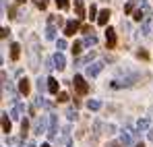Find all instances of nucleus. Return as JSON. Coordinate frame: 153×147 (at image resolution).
Wrapping results in <instances>:
<instances>
[{
    "label": "nucleus",
    "instance_id": "1a4fd4ad",
    "mask_svg": "<svg viewBox=\"0 0 153 147\" xmlns=\"http://www.w3.org/2000/svg\"><path fill=\"white\" fill-rule=\"evenodd\" d=\"M58 89H60V85H58V81L56 79H48V91L50 93H54V96H58Z\"/></svg>",
    "mask_w": 153,
    "mask_h": 147
},
{
    "label": "nucleus",
    "instance_id": "412c9836",
    "mask_svg": "<svg viewBox=\"0 0 153 147\" xmlns=\"http://www.w3.org/2000/svg\"><path fill=\"white\" fill-rule=\"evenodd\" d=\"M56 6L60 10H64V8H68V0H56Z\"/></svg>",
    "mask_w": 153,
    "mask_h": 147
},
{
    "label": "nucleus",
    "instance_id": "cd10ccee",
    "mask_svg": "<svg viewBox=\"0 0 153 147\" xmlns=\"http://www.w3.org/2000/svg\"><path fill=\"white\" fill-rule=\"evenodd\" d=\"M137 56H139V58H145V60L149 58V54H147L145 50H139V52H137Z\"/></svg>",
    "mask_w": 153,
    "mask_h": 147
},
{
    "label": "nucleus",
    "instance_id": "0eeeda50",
    "mask_svg": "<svg viewBox=\"0 0 153 147\" xmlns=\"http://www.w3.org/2000/svg\"><path fill=\"white\" fill-rule=\"evenodd\" d=\"M56 131H58V120H56V116H50V128H48L50 139H56Z\"/></svg>",
    "mask_w": 153,
    "mask_h": 147
},
{
    "label": "nucleus",
    "instance_id": "f8f14e48",
    "mask_svg": "<svg viewBox=\"0 0 153 147\" xmlns=\"http://www.w3.org/2000/svg\"><path fill=\"white\" fill-rule=\"evenodd\" d=\"M2 131L8 135L10 133V120H8V114L6 112H2Z\"/></svg>",
    "mask_w": 153,
    "mask_h": 147
},
{
    "label": "nucleus",
    "instance_id": "f257e3e1",
    "mask_svg": "<svg viewBox=\"0 0 153 147\" xmlns=\"http://www.w3.org/2000/svg\"><path fill=\"white\" fill-rule=\"evenodd\" d=\"M73 87H75V91L79 93V96L89 93V85H87V81H85L81 75H75V79H73Z\"/></svg>",
    "mask_w": 153,
    "mask_h": 147
},
{
    "label": "nucleus",
    "instance_id": "7ed1b4c3",
    "mask_svg": "<svg viewBox=\"0 0 153 147\" xmlns=\"http://www.w3.org/2000/svg\"><path fill=\"white\" fill-rule=\"evenodd\" d=\"M81 29V23L79 21H66L64 23V35H75V31Z\"/></svg>",
    "mask_w": 153,
    "mask_h": 147
},
{
    "label": "nucleus",
    "instance_id": "bb28decb",
    "mask_svg": "<svg viewBox=\"0 0 153 147\" xmlns=\"http://www.w3.org/2000/svg\"><path fill=\"white\" fill-rule=\"evenodd\" d=\"M58 101H68V93H58Z\"/></svg>",
    "mask_w": 153,
    "mask_h": 147
},
{
    "label": "nucleus",
    "instance_id": "c9c22d12",
    "mask_svg": "<svg viewBox=\"0 0 153 147\" xmlns=\"http://www.w3.org/2000/svg\"><path fill=\"white\" fill-rule=\"evenodd\" d=\"M17 2H19V4H21V2H25V0H17Z\"/></svg>",
    "mask_w": 153,
    "mask_h": 147
},
{
    "label": "nucleus",
    "instance_id": "6e6552de",
    "mask_svg": "<svg viewBox=\"0 0 153 147\" xmlns=\"http://www.w3.org/2000/svg\"><path fill=\"white\" fill-rule=\"evenodd\" d=\"M19 91L23 93V96H29V91H31V85H29V79L23 77L21 81H19Z\"/></svg>",
    "mask_w": 153,
    "mask_h": 147
},
{
    "label": "nucleus",
    "instance_id": "4be33fe9",
    "mask_svg": "<svg viewBox=\"0 0 153 147\" xmlns=\"http://www.w3.org/2000/svg\"><path fill=\"white\" fill-rule=\"evenodd\" d=\"M21 131H23V137H25L27 131H29V122H27V118H25V120H21Z\"/></svg>",
    "mask_w": 153,
    "mask_h": 147
},
{
    "label": "nucleus",
    "instance_id": "a878e982",
    "mask_svg": "<svg viewBox=\"0 0 153 147\" xmlns=\"http://www.w3.org/2000/svg\"><path fill=\"white\" fill-rule=\"evenodd\" d=\"M56 46H58V52H62V50L66 48V40H58V42H56Z\"/></svg>",
    "mask_w": 153,
    "mask_h": 147
},
{
    "label": "nucleus",
    "instance_id": "72a5a7b5",
    "mask_svg": "<svg viewBox=\"0 0 153 147\" xmlns=\"http://www.w3.org/2000/svg\"><path fill=\"white\" fill-rule=\"evenodd\" d=\"M42 147H50V145H48V143H44V145H42Z\"/></svg>",
    "mask_w": 153,
    "mask_h": 147
},
{
    "label": "nucleus",
    "instance_id": "4468645a",
    "mask_svg": "<svg viewBox=\"0 0 153 147\" xmlns=\"http://www.w3.org/2000/svg\"><path fill=\"white\" fill-rule=\"evenodd\" d=\"M35 133H37V135L46 133V118H44V116H42V118H39V120L35 122Z\"/></svg>",
    "mask_w": 153,
    "mask_h": 147
},
{
    "label": "nucleus",
    "instance_id": "2eb2a0df",
    "mask_svg": "<svg viewBox=\"0 0 153 147\" xmlns=\"http://www.w3.org/2000/svg\"><path fill=\"white\" fill-rule=\"evenodd\" d=\"M137 131H139V133H143V131H149V120H147V118H141V120L137 122Z\"/></svg>",
    "mask_w": 153,
    "mask_h": 147
},
{
    "label": "nucleus",
    "instance_id": "c756f323",
    "mask_svg": "<svg viewBox=\"0 0 153 147\" xmlns=\"http://www.w3.org/2000/svg\"><path fill=\"white\" fill-rule=\"evenodd\" d=\"M37 6H39V8H42V10H44V8H46V6H48V0H37Z\"/></svg>",
    "mask_w": 153,
    "mask_h": 147
},
{
    "label": "nucleus",
    "instance_id": "473e14b6",
    "mask_svg": "<svg viewBox=\"0 0 153 147\" xmlns=\"http://www.w3.org/2000/svg\"><path fill=\"white\" fill-rule=\"evenodd\" d=\"M27 147H37V145L35 143H27Z\"/></svg>",
    "mask_w": 153,
    "mask_h": 147
},
{
    "label": "nucleus",
    "instance_id": "ddd939ff",
    "mask_svg": "<svg viewBox=\"0 0 153 147\" xmlns=\"http://www.w3.org/2000/svg\"><path fill=\"white\" fill-rule=\"evenodd\" d=\"M19 54H21V46L19 44H13L10 46V60H19Z\"/></svg>",
    "mask_w": 153,
    "mask_h": 147
},
{
    "label": "nucleus",
    "instance_id": "6ab92c4d",
    "mask_svg": "<svg viewBox=\"0 0 153 147\" xmlns=\"http://www.w3.org/2000/svg\"><path fill=\"white\" fill-rule=\"evenodd\" d=\"M134 2H137V0H128V4L124 6V15H130V13L134 10Z\"/></svg>",
    "mask_w": 153,
    "mask_h": 147
},
{
    "label": "nucleus",
    "instance_id": "f704fd0d",
    "mask_svg": "<svg viewBox=\"0 0 153 147\" xmlns=\"http://www.w3.org/2000/svg\"><path fill=\"white\" fill-rule=\"evenodd\" d=\"M137 147H145V145H143V143H139V145H137Z\"/></svg>",
    "mask_w": 153,
    "mask_h": 147
},
{
    "label": "nucleus",
    "instance_id": "9b49d317",
    "mask_svg": "<svg viewBox=\"0 0 153 147\" xmlns=\"http://www.w3.org/2000/svg\"><path fill=\"white\" fill-rule=\"evenodd\" d=\"M110 15H112V13H110L108 8H105V10H102V13L97 15V23H100V25H105V23H108V19H110Z\"/></svg>",
    "mask_w": 153,
    "mask_h": 147
},
{
    "label": "nucleus",
    "instance_id": "5701e85b",
    "mask_svg": "<svg viewBox=\"0 0 153 147\" xmlns=\"http://www.w3.org/2000/svg\"><path fill=\"white\" fill-rule=\"evenodd\" d=\"M95 15H97V6H95V4H91V8H89V17H91V19H97Z\"/></svg>",
    "mask_w": 153,
    "mask_h": 147
},
{
    "label": "nucleus",
    "instance_id": "f03ea898",
    "mask_svg": "<svg viewBox=\"0 0 153 147\" xmlns=\"http://www.w3.org/2000/svg\"><path fill=\"white\" fill-rule=\"evenodd\" d=\"M52 62H54V66H56L58 71H64V66H66V58H64L62 52H56L54 58H52Z\"/></svg>",
    "mask_w": 153,
    "mask_h": 147
},
{
    "label": "nucleus",
    "instance_id": "c85d7f7f",
    "mask_svg": "<svg viewBox=\"0 0 153 147\" xmlns=\"http://www.w3.org/2000/svg\"><path fill=\"white\" fill-rule=\"evenodd\" d=\"M66 114H68V120H76V112L75 110H68Z\"/></svg>",
    "mask_w": 153,
    "mask_h": 147
},
{
    "label": "nucleus",
    "instance_id": "9d476101",
    "mask_svg": "<svg viewBox=\"0 0 153 147\" xmlns=\"http://www.w3.org/2000/svg\"><path fill=\"white\" fill-rule=\"evenodd\" d=\"M120 143H122L124 147H128L130 143H132V135L126 133V131H122V133H120Z\"/></svg>",
    "mask_w": 153,
    "mask_h": 147
},
{
    "label": "nucleus",
    "instance_id": "20e7f679",
    "mask_svg": "<svg viewBox=\"0 0 153 147\" xmlns=\"http://www.w3.org/2000/svg\"><path fill=\"white\" fill-rule=\"evenodd\" d=\"M102 69H103L102 62H93V64H89V66H87L85 75H87V77H97V75L102 73Z\"/></svg>",
    "mask_w": 153,
    "mask_h": 147
},
{
    "label": "nucleus",
    "instance_id": "b1692460",
    "mask_svg": "<svg viewBox=\"0 0 153 147\" xmlns=\"http://www.w3.org/2000/svg\"><path fill=\"white\" fill-rule=\"evenodd\" d=\"M95 42H97V37H95V35H87V40H85V44H87V46H93Z\"/></svg>",
    "mask_w": 153,
    "mask_h": 147
},
{
    "label": "nucleus",
    "instance_id": "f3484780",
    "mask_svg": "<svg viewBox=\"0 0 153 147\" xmlns=\"http://www.w3.org/2000/svg\"><path fill=\"white\" fill-rule=\"evenodd\" d=\"M46 37H48V40H56V29H54V25H48V27H46Z\"/></svg>",
    "mask_w": 153,
    "mask_h": 147
},
{
    "label": "nucleus",
    "instance_id": "e433bc0d",
    "mask_svg": "<svg viewBox=\"0 0 153 147\" xmlns=\"http://www.w3.org/2000/svg\"><path fill=\"white\" fill-rule=\"evenodd\" d=\"M76 2H83V0H76Z\"/></svg>",
    "mask_w": 153,
    "mask_h": 147
},
{
    "label": "nucleus",
    "instance_id": "a211bd4d",
    "mask_svg": "<svg viewBox=\"0 0 153 147\" xmlns=\"http://www.w3.org/2000/svg\"><path fill=\"white\" fill-rule=\"evenodd\" d=\"M75 13L79 17H85V8H83V2H75Z\"/></svg>",
    "mask_w": 153,
    "mask_h": 147
},
{
    "label": "nucleus",
    "instance_id": "39448f33",
    "mask_svg": "<svg viewBox=\"0 0 153 147\" xmlns=\"http://www.w3.org/2000/svg\"><path fill=\"white\" fill-rule=\"evenodd\" d=\"M105 46L108 48L116 46V29H112V27H108V31H105Z\"/></svg>",
    "mask_w": 153,
    "mask_h": 147
},
{
    "label": "nucleus",
    "instance_id": "423d86ee",
    "mask_svg": "<svg viewBox=\"0 0 153 147\" xmlns=\"http://www.w3.org/2000/svg\"><path fill=\"white\" fill-rule=\"evenodd\" d=\"M23 112H25V104H17V106L10 110V118H13V120H19Z\"/></svg>",
    "mask_w": 153,
    "mask_h": 147
},
{
    "label": "nucleus",
    "instance_id": "7c9ffc66",
    "mask_svg": "<svg viewBox=\"0 0 153 147\" xmlns=\"http://www.w3.org/2000/svg\"><path fill=\"white\" fill-rule=\"evenodd\" d=\"M149 141H153V128H149Z\"/></svg>",
    "mask_w": 153,
    "mask_h": 147
},
{
    "label": "nucleus",
    "instance_id": "2f4dec72",
    "mask_svg": "<svg viewBox=\"0 0 153 147\" xmlns=\"http://www.w3.org/2000/svg\"><path fill=\"white\" fill-rule=\"evenodd\" d=\"M108 147H118V143H110V145H108Z\"/></svg>",
    "mask_w": 153,
    "mask_h": 147
},
{
    "label": "nucleus",
    "instance_id": "393cba45",
    "mask_svg": "<svg viewBox=\"0 0 153 147\" xmlns=\"http://www.w3.org/2000/svg\"><path fill=\"white\" fill-rule=\"evenodd\" d=\"M46 81H48V79H39V81H37V89H39V93L46 89Z\"/></svg>",
    "mask_w": 153,
    "mask_h": 147
},
{
    "label": "nucleus",
    "instance_id": "aec40b11",
    "mask_svg": "<svg viewBox=\"0 0 153 147\" xmlns=\"http://www.w3.org/2000/svg\"><path fill=\"white\" fill-rule=\"evenodd\" d=\"M71 50H73V54H81V50H83V44H81V42H75V44L71 46Z\"/></svg>",
    "mask_w": 153,
    "mask_h": 147
},
{
    "label": "nucleus",
    "instance_id": "dca6fc26",
    "mask_svg": "<svg viewBox=\"0 0 153 147\" xmlns=\"http://www.w3.org/2000/svg\"><path fill=\"white\" fill-rule=\"evenodd\" d=\"M87 108L95 112V110H100V108H102V101H100V99H89V101H87Z\"/></svg>",
    "mask_w": 153,
    "mask_h": 147
}]
</instances>
